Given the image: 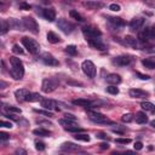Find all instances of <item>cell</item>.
Wrapping results in <instances>:
<instances>
[{
  "label": "cell",
  "instance_id": "53",
  "mask_svg": "<svg viewBox=\"0 0 155 155\" xmlns=\"http://www.w3.org/2000/svg\"><path fill=\"white\" fill-rule=\"evenodd\" d=\"M16 154H27V151L25 150H22V149H18V150H16Z\"/></svg>",
  "mask_w": 155,
  "mask_h": 155
},
{
  "label": "cell",
  "instance_id": "52",
  "mask_svg": "<svg viewBox=\"0 0 155 155\" xmlns=\"http://www.w3.org/2000/svg\"><path fill=\"white\" fill-rule=\"evenodd\" d=\"M99 147H101V149H108L109 148V144L108 143H101Z\"/></svg>",
  "mask_w": 155,
  "mask_h": 155
},
{
  "label": "cell",
  "instance_id": "27",
  "mask_svg": "<svg viewBox=\"0 0 155 155\" xmlns=\"http://www.w3.org/2000/svg\"><path fill=\"white\" fill-rule=\"evenodd\" d=\"M33 133H34V134H36V136H40V137H50V136H51V132H50L48 130L42 128V127L35 128V130L33 131Z\"/></svg>",
  "mask_w": 155,
  "mask_h": 155
},
{
  "label": "cell",
  "instance_id": "50",
  "mask_svg": "<svg viewBox=\"0 0 155 155\" xmlns=\"http://www.w3.org/2000/svg\"><path fill=\"white\" fill-rule=\"evenodd\" d=\"M19 8H21V10H30V5H28V4H25V2H22V4L19 5Z\"/></svg>",
  "mask_w": 155,
  "mask_h": 155
},
{
  "label": "cell",
  "instance_id": "19",
  "mask_svg": "<svg viewBox=\"0 0 155 155\" xmlns=\"http://www.w3.org/2000/svg\"><path fill=\"white\" fill-rule=\"evenodd\" d=\"M92 103L90 99H86V98H78V99H73V104L75 105H79V107H84V108H87V107H92Z\"/></svg>",
  "mask_w": 155,
  "mask_h": 155
},
{
  "label": "cell",
  "instance_id": "32",
  "mask_svg": "<svg viewBox=\"0 0 155 155\" xmlns=\"http://www.w3.org/2000/svg\"><path fill=\"white\" fill-rule=\"evenodd\" d=\"M59 124L63 126V127H68V126H73V125H76L75 124V120H70V119H61L59 120Z\"/></svg>",
  "mask_w": 155,
  "mask_h": 155
},
{
  "label": "cell",
  "instance_id": "43",
  "mask_svg": "<svg viewBox=\"0 0 155 155\" xmlns=\"http://www.w3.org/2000/svg\"><path fill=\"white\" fill-rule=\"evenodd\" d=\"M96 137L99 138V139H105V140H109L110 139L109 136H107V133H104V132H97L96 133Z\"/></svg>",
  "mask_w": 155,
  "mask_h": 155
},
{
  "label": "cell",
  "instance_id": "36",
  "mask_svg": "<svg viewBox=\"0 0 155 155\" xmlns=\"http://www.w3.org/2000/svg\"><path fill=\"white\" fill-rule=\"evenodd\" d=\"M105 90H107V92L110 93V94H117V93H119V88L116 87V85H110V86H108Z\"/></svg>",
  "mask_w": 155,
  "mask_h": 155
},
{
  "label": "cell",
  "instance_id": "26",
  "mask_svg": "<svg viewBox=\"0 0 155 155\" xmlns=\"http://www.w3.org/2000/svg\"><path fill=\"white\" fill-rule=\"evenodd\" d=\"M8 24H10V28H13V29H17V30H23L22 28H24V25H22L21 22L17 21L16 18H10Z\"/></svg>",
  "mask_w": 155,
  "mask_h": 155
},
{
  "label": "cell",
  "instance_id": "12",
  "mask_svg": "<svg viewBox=\"0 0 155 155\" xmlns=\"http://www.w3.org/2000/svg\"><path fill=\"white\" fill-rule=\"evenodd\" d=\"M82 6L88 10H99V8L104 7V4L98 0H87V1L82 2Z\"/></svg>",
  "mask_w": 155,
  "mask_h": 155
},
{
  "label": "cell",
  "instance_id": "11",
  "mask_svg": "<svg viewBox=\"0 0 155 155\" xmlns=\"http://www.w3.org/2000/svg\"><path fill=\"white\" fill-rule=\"evenodd\" d=\"M86 41L88 42V45L96 50H99V51H104L107 48V46L102 42V40L99 38H86Z\"/></svg>",
  "mask_w": 155,
  "mask_h": 155
},
{
  "label": "cell",
  "instance_id": "14",
  "mask_svg": "<svg viewBox=\"0 0 155 155\" xmlns=\"http://www.w3.org/2000/svg\"><path fill=\"white\" fill-rule=\"evenodd\" d=\"M128 94H130V97H132V98H145V97L149 96L148 92H145V91H143V90H140V88H131V90L128 91Z\"/></svg>",
  "mask_w": 155,
  "mask_h": 155
},
{
  "label": "cell",
  "instance_id": "29",
  "mask_svg": "<svg viewBox=\"0 0 155 155\" xmlns=\"http://www.w3.org/2000/svg\"><path fill=\"white\" fill-rule=\"evenodd\" d=\"M142 64L148 69H155V61L151 58H145L142 61Z\"/></svg>",
  "mask_w": 155,
  "mask_h": 155
},
{
  "label": "cell",
  "instance_id": "28",
  "mask_svg": "<svg viewBox=\"0 0 155 155\" xmlns=\"http://www.w3.org/2000/svg\"><path fill=\"white\" fill-rule=\"evenodd\" d=\"M42 99V97L39 94V93H28V96H27V98H25V101L27 102H39V101H41Z\"/></svg>",
  "mask_w": 155,
  "mask_h": 155
},
{
  "label": "cell",
  "instance_id": "40",
  "mask_svg": "<svg viewBox=\"0 0 155 155\" xmlns=\"http://www.w3.org/2000/svg\"><path fill=\"white\" fill-rule=\"evenodd\" d=\"M12 52L16 53V54H23V53H24V51H23V50L21 48V46L17 45V44L12 46Z\"/></svg>",
  "mask_w": 155,
  "mask_h": 155
},
{
  "label": "cell",
  "instance_id": "44",
  "mask_svg": "<svg viewBox=\"0 0 155 155\" xmlns=\"http://www.w3.org/2000/svg\"><path fill=\"white\" fill-rule=\"evenodd\" d=\"M109 10H111V11H114V12H117V11L121 10V6H120L119 4H110V5H109Z\"/></svg>",
  "mask_w": 155,
  "mask_h": 155
},
{
  "label": "cell",
  "instance_id": "6",
  "mask_svg": "<svg viewBox=\"0 0 155 155\" xmlns=\"http://www.w3.org/2000/svg\"><path fill=\"white\" fill-rule=\"evenodd\" d=\"M133 61V57L130 56V54H121V56H117L113 59V64L114 65H117V67H126L128 64H131Z\"/></svg>",
  "mask_w": 155,
  "mask_h": 155
},
{
  "label": "cell",
  "instance_id": "55",
  "mask_svg": "<svg viewBox=\"0 0 155 155\" xmlns=\"http://www.w3.org/2000/svg\"><path fill=\"white\" fill-rule=\"evenodd\" d=\"M5 86H6V84H5V82H4V81H1V88H4V87H5Z\"/></svg>",
  "mask_w": 155,
  "mask_h": 155
},
{
  "label": "cell",
  "instance_id": "13",
  "mask_svg": "<svg viewBox=\"0 0 155 155\" xmlns=\"http://www.w3.org/2000/svg\"><path fill=\"white\" fill-rule=\"evenodd\" d=\"M144 24V18L142 17H134L133 19H131L130 22V29L131 30H139Z\"/></svg>",
  "mask_w": 155,
  "mask_h": 155
},
{
  "label": "cell",
  "instance_id": "51",
  "mask_svg": "<svg viewBox=\"0 0 155 155\" xmlns=\"http://www.w3.org/2000/svg\"><path fill=\"white\" fill-rule=\"evenodd\" d=\"M64 116H65L67 119H70V120H76V117H75L73 114H68V113H67V114H64Z\"/></svg>",
  "mask_w": 155,
  "mask_h": 155
},
{
  "label": "cell",
  "instance_id": "42",
  "mask_svg": "<svg viewBox=\"0 0 155 155\" xmlns=\"http://www.w3.org/2000/svg\"><path fill=\"white\" fill-rule=\"evenodd\" d=\"M115 142L117 144H128V143H131V139L130 138H116Z\"/></svg>",
  "mask_w": 155,
  "mask_h": 155
},
{
  "label": "cell",
  "instance_id": "45",
  "mask_svg": "<svg viewBox=\"0 0 155 155\" xmlns=\"http://www.w3.org/2000/svg\"><path fill=\"white\" fill-rule=\"evenodd\" d=\"M136 75H137L140 80H149V79H150L149 75H147V74H142V73H139V71H136Z\"/></svg>",
  "mask_w": 155,
  "mask_h": 155
},
{
  "label": "cell",
  "instance_id": "17",
  "mask_svg": "<svg viewBox=\"0 0 155 155\" xmlns=\"http://www.w3.org/2000/svg\"><path fill=\"white\" fill-rule=\"evenodd\" d=\"M28 93H29V91L27 88H19V90L15 91V97L18 102H23V101H25Z\"/></svg>",
  "mask_w": 155,
  "mask_h": 155
},
{
  "label": "cell",
  "instance_id": "48",
  "mask_svg": "<svg viewBox=\"0 0 155 155\" xmlns=\"http://www.w3.org/2000/svg\"><path fill=\"white\" fill-rule=\"evenodd\" d=\"M0 139L1 140H7V139H10V134H7L5 132H0Z\"/></svg>",
  "mask_w": 155,
  "mask_h": 155
},
{
  "label": "cell",
  "instance_id": "10",
  "mask_svg": "<svg viewBox=\"0 0 155 155\" xmlns=\"http://www.w3.org/2000/svg\"><path fill=\"white\" fill-rule=\"evenodd\" d=\"M40 61H41L44 64H46V65H51V67H57V65L59 64V62H58L51 53H48V52L42 53V54L40 56Z\"/></svg>",
  "mask_w": 155,
  "mask_h": 155
},
{
  "label": "cell",
  "instance_id": "25",
  "mask_svg": "<svg viewBox=\"0 0 155 155\" xmlns=\"http://www.w3.org/2000/svg\"><path fill=\"white\" fill-rule=\"evenodd\" d=\"M140 107H142L143 110L149 111L151 114H155V105L153 103H150V102H142L140 103Z\"/></svg>",
  "mask_w": 155,
  "mask_h": 155
},
{
  "label": "cell",
  "instance_id": "31",
  "mask_svg": "<svg viewBox=\"0 0 155 155\" xmlns=\"http://www.w3.org/2000/svg\"><path fill=\"white\" fill-rule=\"evenodd\" d=\"M74 138L76 140H81V142H90V136L88 134H85V133H78L74 136Z\"/></svg>",
  "mask_w": 155,
  "mask_h": 155
},
{
  "label": "cell",
  "instance_id": "41",
  "mask_svg": "<svg viewBox=\"0 0 155 155\" xmlns=\"http://www.w3.org/2000/svg\"><path fill=\"white\" fill-rule=\"evenodd\" d=\"M45 143H42V142H39V140H36L35 142V149L36 150H39V151H42V150H45Z\"/></svg>",
  "mask_w": 155,
  "mask_h": 155
},
{
  "label": "cell",
  "instance_id": "54",
  "mask_svg": "<svg viewBox=\"0 0 155 155\" xmlns=\"http://www.w3.org/2000/svg\"><path fill=\"white\" fill-rule=\"evenodd\" d=\"M150 126L155 128V120H153V121H150Z\"/></svg>",
  "mask_w": 155,
  "mask_h": 155
},
{
  "label": "cell",
  "instance_id": "7",
  "mask_svg": "<svg viewBox=\"0 0 155 155\" xmlns=\"http://www.w3.org/2000/svg\"><path fill=\"white\" fill-rule=\"evenodd\" d=\"M57 27H58V29H61L64 34H70V33L74 30V24H73L71 22L64 19V18H59V19L57 21Z\"/></svg>",
  "mask_w": 155,
  "mask_h": 155
},
{
  "label": "cell",
  "instance_id": "24",
  "mask_svg": "<svg viewBox=\"0 0 155 155\" xmlns=\"http://www.w3.org/2000/svg\"><path fill=\"white\" fill-rule=\"evenodd\" d=\"M134 120H136L137 124H145V122L148 121V116H147L145 113L138 111V113H136V115H134Z\"/></svg>",
  "mask_w": 155,
  "mask_h": 155
},
{
  "label": "cell",
  "instance_id": "49",
  "mask_svg": "<svg viewBox=\"0 0 155 155\" xmlns=\"http://www.w3.org/2000/svg\"><path fill=\"white\" fill-rule=\"evenodd\" d=\"M133 147H134V150H142L143 149V143L142 142H136Z\"/></svg>",
  "mask_w": 155,
  "mask_h": 155
},
{
  "label": "cell",
  "instance_id": "8",
  "mask_svg": "<svg viewBox=\"0 0 155 155\" xmlns=\"http://www.w3.org/2000/svg\"><path fill=\"white\" fill-rule=\"evenodd\" d=\"M82 33L85 38H99L102 35V31L94 27V25H86L82 28Z\"/></svg>",
  "mask_w": 155,
  "mask_h": 155
},
{
  "label": "cell",
  "instance_id": "9",
  "mask_svg": "<svg viewBox=\"0 0 155 155\" xmlns=\"http://www.w3.org/2000/svg\"><path fill=\"white\" fill-rule=\"evenodd\" d=\"M87 115H88V117H90L92 121H94V122H98V124H113V122L108 121V120H107V116L103 115L102 113L88 110V111H87Z\"/></svg>",
  "mask_w": 155,
  "mask_h": 155
},
{
  "label": "cell",
  "instance_id": "3",
  "mask_svg": "<svg viewBox=\"0 0 155 155\" xmlns=\"http://www.w3.org/2000/svg\"><path fill=\"white\" fill-rule=\"evenodd\" d=\"M57 86H58V80L56 78H47L42 80L41 90L45 93H51L57 88Z\"/></svg>",
  "mask_w": 155,
  "mask_h": 155
},
{
  "label": "cell",
  "instance_id": "37",
  "mask_svg": "<svg viewBox=\"0 0 155 155\" xmlns=\"http://www.w3.org/2000/svg\"><path fill=\"white\" fill-rule=\"evenodd\" d=\"M133 119H134V115H132V114H130V113L124 114V115L121 116V120H122L124 122H131Z\"/></svg>",
  "mask_w": 155,
  "mask_h": 155
},
{
  "label": "cell",
  "instance_id": "39",
  "mask_svg": "<svg viewBox=\"0 0 155 155\" xmlns=\"http://www.w3.org/2000/svg\"><path fill=\"white\" fill-rule=\"evenodd\" d=\"M35 113H39V114H42L45 116H48V117H52L53 116V113L50 111V110H41V109H34Z\"/></svg>",
  "mask_w": 155,
  "mask_h": 155
},
{
  "label": "cell",
  "instance_id": "16",
  "mask_svg": "<svg viewBox=\"0 0 155 155\" xmlns=\"http://www.w3.org/2000/svg\"><path fill=\"white\" fill-rule=\"evenodd\" d=\"M42 17L48 22H53L56 19V11L53 8H44Z\"/></svg>",
  "mask_w": 155,
  "mask_h": 155
},
{
  "label": "cell",
  "instance_id": "34",
  "mask_svg": "<svg viewBox=\"0 0 155 155\" xmlns=\"http://www.w3.org/2000/svg\"><path fill=\"white\" fill-rule=\"evenodd\" d=\"M10 29V24L8 21L6 19H1V34H6V31Z\"/></svg>",
  "mask_w": 155,
  "mask_h": 155
},
{
  "label": "cell",
  "instance_id": "46",
  "mask_svg": "<svg viewBox=\"0 0 155 155\" xmlns=\"http://www.w3.org/2000/svg\"><path fill=\"white\" fill-rule=\"evenodd\" d=\"M0 126L1 127H5V128H12L13 126H12V124L11 122H8V121H0Z\"/></svg>",
  "mask_w": 155,
  "mask_h": 155
},
{
  "label": "cell",
  "instance_id": "22",
  "mask_svg": "<svg viewBox=\"0 0 155 155\" xmlns=\"http://www.w3.org/2000/svg\"><path fill=\"white\" fill-rule=\"evenodd\" d=\"M107 82L110 84V85H117L121 82V76L117 75V74H109L107 78H105Z\"/></svg>",
  "mask_w": 155,
  "mask_h": 155
},
{
  "label": "cell",
  "instance_id": "15",
  "mask_svg": "<svg viewBox=\"0 0 155 155\" xmlns=\"http://www.w3.org/2000/svg\"><path fill=\"white\" fill-rule=\"evenodd\" d=\"M105 18L108 19V22L109 23H111L114 27H116V28H119V27H124L125 24H126V22L122 19V18H120V17H113V16H105Z\"/></svg>",
  "mask_w": 155,
  "mask_h": 155
},
{
  "label": "cell",
  "instance_id": "47",
  "mask_svg": "<svg viewBox=\"0 0 155 155\" xmlns=\"http://www.w3.org/2000/svg\"><path fill=\"white\" fill-rule=\"evenodd\" d=\"M143 2H144L147 6H149V7H151V8H155V0H143Z\"/></svg>",
  "mask_w": 155,
  "mask_h": 155
},
{
  "label": "cell",
  "instance_id": "18",
  "mask_svg": "<svg viewBox=\"0 0 155 155\" xmlns=\"http://www.w3.org/2000/svg\"><path fill=\"white\" fill-rule=\"evenodd\" d=\"M40 104H41L42 108H45L47 110H52L54 107H57V103L54 101H52V99H48V98H42L40 101Z\"/></svg>",
  "mask_w": 155,
  "mask_h": 155
},
{
  "label": "cell",
  "instance_id": "2",
  "mask_svg": "<svg viewBox=\"0 0 155 155\" xmlns=\"http://www.w3.org/2000/svg\"><path fill=\"white\" fill-rule=\"evenodd\" d=\"M22 44L28 50V52L31 53V54H36L40 51V46L38 44V41L34 40V39H30L28 36H23L22 38Z\"/></svg>",
  "mask_w": 155,
  "mask_h": 155
},
{
  "label": "cell",
  "instance_id": "4",
  "mask_svg": "<svg viewBox=\"0 0 155 155\" xmlns=\"http://www.w3.org/2000/svg\"><path fill=\"white\" fill-rule=\"evenodd\" d=\"M81 69H82L84 74L87 78L93 79L96 76V65L93 64V62H91V61H84L82 64H81Z\"/></svg>",
  "mask_w": 155,
  "mask_h": 155
},
{
  "label": "cell",
  "instance_id": "38",
  "mask_svg": "<svg viewBox=\"0 0 155 155\" xmlns=\"http://www.w3.org/2000/svg\"><path fill=\"white\" fill-rule=\"evenodd\" d=\"M6 110H7L8 113H15V114H21V113H22V110H21L19 108L13 107V105H8V107H6Z\"/></svg>",
  "mask_w": 155,
  "mask_h": 155
},
{
  "label": "cell",
  "instance_id": "1",
  "mask_svg": "<svg viewBox=\"0 0 155 155\" xmlns=\"http://www.w3.org/2000/svg\"><path fill=\"white\" fill-rule=\"evenodd\" d=\"M10 65H11V69H10V74L11 76L15 79V80H21L24 75V65H23V62L12 56L10 57Z\"/></svg>",
  "mask_w": 155,
  "mask_h": 155
},
{
  "label": "cell",
  "instance_id": "20",
  "mask_svg": "<svg viewBox=\"0 0 155 155\" xmlns=\"http://www.w3.org/2000/svg\"><path fill=\"white\" fill-rule=\"evenodd\" d=\"M61 150H63V151H76V150H79V145H76L71 142H65L61 145Z\"/></svg>",
  "mask_w": 155,
  "mask_h": 155
},
{
  "label": "cell",
  "instance_id": "33",
  "mask_svg": "<svg viewBox=\"0 0 155 155\" xmlns=\"http://www.w3.org/2000/svg\"><path fill=\"white\" fill-rule=\"evenodd\" d=\"M65 52H67L68 54H70V56H75V54L78 53V48H76L75 45H68V46L65 47Z\"/></svg>",
  "mask_w": 155,
  "mask_h": 155
},
{
  "label": "cell",
  "instance_id": "30",
  "mask_svg": "<svg viewBox=\"0 0 155 155\" xmlns=\"http://www.w3.org/2000/svg\"><path fill=\"white\" fill-rule=\"evenodd\" d=\"M69 15H70V17L71 18H74V19H76V21H79V22H84L85 19H84V17L76 11V10H71L70 12H69Z\"/></svg>",
  "mask_w": 155,
  "mask_h": 155
},
{
  "label": "cell",
  "instance_id": "21",
  "mask_svg": "<svg viewBox=\"0 0 155 155\" xmlns=\"http://www.w3.org/2000/svg\"><path fill=\"white\" fill-rule=\"evenodd\" d=\"M124 40H125V44H126L127 46H130V47H133V48H138V47H139L138 40H137L136 38L131 36V35H126Z\"/></svg>",
  "mask_w": 155,
  "mask_h": 155
},
{
  "label": "cell",
  "instance_id": "35",
  "mask_svg": "<svg viewBox=\"0 0 155 155\" xmlns=\"http://www.w3.org/2000/svg\"><path fill=\"white\" fill-rule=\"evenodd\" d=\"M64 130L65 131H68V132H81V131H84L81 127H79L78 125H73V126H68V127H64Z\"/></svg>",
  "mask_w": 155,
  "mask_h": 155
},
{
  "label": "cell",
  "instance_id": "5",
  "mask_svg": "<svg viewBox=\"0 0 155 155\" xmlns=\"http://www.w3.org/2000/svg\"><path fill=\"white\" fill-rule=\"evenodd\" d=\"M23 25H24V29H27L34 34L39 33V24L36 23V21L33 17H24L23 18Z\"/></svg>",
  "mask_w": 155,
  "mask_h": 155
},
{
  "label": "cell",
  "instance_id": "23",
  "mask_svg": "<svg viewBox=\"0 0 155 155\" xmlns=\"http://www.w3.org/2000/svg\"><path fill=\"white\" fill-rule=\"evenodd\" d=\"M46 38H47V41L51 42V44H57V42H61V40H62L59 38V35L56 34L54 31H48L47 35H46Z\"/></svg>",
  "mask_w": 155,
  "mask_h": 155
}]
</instances>
